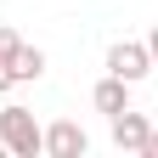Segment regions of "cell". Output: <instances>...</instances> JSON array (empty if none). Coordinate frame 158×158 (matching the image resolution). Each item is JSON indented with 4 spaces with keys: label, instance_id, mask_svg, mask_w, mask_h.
<instances>
[{
    "label": "cell",
    "instance_id": "cell-1",
    "mask_svg": "<svg viewBox=\"0 0 158 158\" xmlns=\"http://www.w3.org/2000/svg\"><path fill=\"white\" fill-rule=\"evenodd\" d=\"M0 147L17 152V158H40V152H45V130H40V118L23 102L0 107Z\"/></svg>",
    "mask_w": 158,
    "mask_h": 158
},
{
    "label": "cell",
    "instance_id": "cell-2",
    "mask_svg": "<svg viewBox=\"0 0 158 158\" xmlns=\"http://www.w3.org/2000/svg\"><path fill=\"white\" fill-rule=\"evenodd\" d=\"M107 73L118 79H147L152 73V51H147V40H118V45H107Z\"/></svg>",
    "mask_w": 158,
    "mask_h": 158
},
{
    "label": "cell",
    "instance_id": "cell-3",
    "mask_svg": "<svg viewBox=\"0 0 158 158\" xmlns=\"http://www.w3.org/2000/svg\"><path fill=\"white\" fill-rule=\"evenodd\" d=\"M90 152V135L73 124V118H56L45 124V158H85Z\"/></svg>",
    "mask_w": 158,
    "mask_h": 158
},
{
    "label": "cell",
    "instance_id": "cell-4",
    "mask_svg": "<svg viewBox=\"0 0 158 158\" xmlns=\"http://www.w3.org/2000/svg\"><path fill=\"white\" fill-rule=\"evenodd\" d=\"M147 135H152V118H147V113H130V107L113 113V147H118V152H141Z\"/></svg>",
    "mask_w": 158,
    "mask_h": 158
},
{
    "label": "cell",
    "instance_id": "cell-5",
    "mask_svg": "<svg viewBox=\"0 0 158 158\" xmlns=\"http://www.w3.org/2000/svg\"><path fill=\"white\" fill-rule=\"evenodd\" d=\"M90 102H96V113H124L130 107V79H118V73H107V79H96V90H90Z\"/></svg>",
    "mask_w": 158,
    "mask_h": 158
},
{
    "label": "cell",
    "instance_id": "cell-6",
    "mask_svg": "<svg viewBox=\"0 0 158 158\" xmlns=\"http://www.w3.org/2000/svg\"><path fill=\"white\" fill-rule=\"evenodd\" d=\"M40 73H45V51H40V45H17L11 51V79L28 85V79H40Z\"/></svg>",
    "mask_w": 158,
    "mask_h": 158
},
{
    "label": "cell",
    "instance_id": "cell-7",
    "mask_svg": "<svg viewBox=\"0 0 158 158\" xmlns=\"http://www.w3.org/2000/svg\"><path fill=\"white\" fill-rule=\"evenodd\" d=\"M17 45H23V40H17L11 28H0V62H11V51H17Z\"/></svg>",
    "mask_w": 158,
    "mask_h": 158
},
{
    "label": "cell",
    "instance_id": "cell-8",
    "mask_svg": "<svg viewBox=\"0 0 158 158\" xmlns=\"http://www.w3.org/2000/svg\"><path fill=\"white\" fill-rule=\"evenodd\" d=\"M11 85H17V79H11V62H0V96H6Z\"/></svg>",
    "mask_w": 158,
    "mask_h": 158
},
{
    "label": "cell",
    "instance_id": "cell-9",
    "mask_svg": "<svg viewBox=\"0 0 158 158\" xmlns=\"http://www.w3.org/2000/svg\"><path fill=\"white\" fill-rule=\"evenodd\" d=\"M147 51H152V73H158V23H152V34H147Z\"/></svg>",
    "mask_w": 158,
    "mask_h": 158
},
{
    "label": "cell",
    "instance_id": "cell-10",
    "mask_svg": "<svg viewBox=\"0 0 158 158\" xmlns=\"http://www.w3.org/2000/svg\"><path fill=\"white\" fill-rule=\"evenodd\" d=\"M141 158H158V130L147 135V147H141Z\"/></svg>",
    "mask_w": 158,
    "mask_h": 158
}]
</instances>
